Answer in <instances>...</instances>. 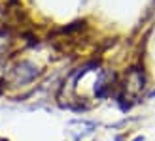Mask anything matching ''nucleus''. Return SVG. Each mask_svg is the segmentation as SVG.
<instances>
[{"instance_id":"1","label":"nucleus","mask_w":155,"mask_h":141,"mask_svg":"<svg viewBox=\"0 0 155 141\" xmlns=\"http://www.w3.org/2000/svg\"><path fill=\"white\" fill-rule=\"evenodd\" d=\"M38 75H40V68L34 66L32 62H28V60H23V62H19V64L12 70L10 79L15 85H25V83L34 81Z\"/></svg>"},{"instance_id":"2","label":"nucleus","mask_w":155,"mask_h":141,"mask_svg":"<svg viewBox=\"0 0 155 141\" xmlns=\"http://www.w3.org/2000/svg\"><path fill=\"white\" fill-rule=\"evenodd\" d=\"M85 28H87V21H85V19H78V21L70 23V25H66V27L57 28L53 34H74V32H80V30H85Z\"/></svg>"},{"instance_id":"3","label":"nucleus","mask_w":155,"mask_h":141,"mask_svg":"<svg viewBox=\"0 0 155 141\" xmlns=\"http://www.w3.org/2000/svg\"><path fill=\"white\" fill-rule=\"evenodd\" d=\"M97 68H98V60H91V62H87V64H83L81 68H78L76 72L72 74V81H74V83L80 81L87 72H91V70H97Z\"/></svg>"},{"instance_id":"4","label":"nucleus","mask_w":155,"mask_h":141,"mask_svg":"<svg viewBox=\"0 0 155 141\" xmlns=\"http://www.w3.org/2000/svg\"><path fill=\"white\" fill-rule=\"evenodd\" d=\"M150 96H151V98H155V89H153V90L150 92Z\"/></svg>"}]
</instances>
